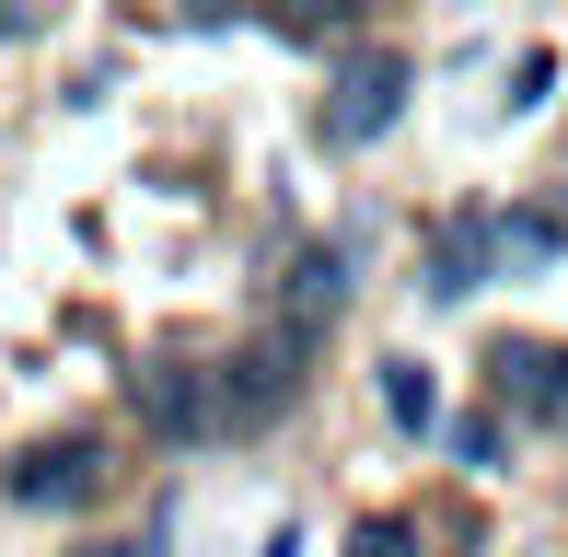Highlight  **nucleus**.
I'll return each mask as SVG.
<instances>
[{
	"mask_svg": "<svg viewBox=\"0 0 568 557\" xmlns=\"http://www.w3.org/2000/svg\"><path fill=\"white\" fill-rule=\"evenodd\" d=\"M383 418H395V429H429V418H442V395H429V361H383Z\"/></svg>",
	"mask_w": 568,
	"mask_h": 557,
	"instance_id": "nucleus-8",
	"label": "nucleus"
},
{
	"mask_svg": "<svg viewBox=\"0 0 568 557\" xmlns=\"http://www.w3.org/2000/svg\"><path fill=\"white\" fill-rule=\"evenodd\" d=\"M337 291H348V256H337V244H314V256H291V325H302V337H314V325L337 314Z\"/></svg>",
	"mask_w": 568,
	"mask_h": 557,
	"instance_id": "nucleus-6",
	"label": "nucleus"
},
{
	"mask_svg": "<svg viewBox=\"0 0 568 557\" xmlns=\"http://www.w3.org/2000/svg\"><path fill=\"white\" fill-rule=\"evenodd\" d=\"M499 384H510V407H534V418H568V348H534V337H510V348H499Z\"/></svg>",
	"mask_w": 568,
	"mask_h": 557,
	"instance_id": "nucleus-5",
	"label": "nucleus"
},
{
	"mask_svg": "<svg viewBox=\"0 0 568 557\" xmlns=\"http://www.w3.org/2000/svg\"><path fill=\"white\" fill-rule=\"evenodd\" d=\"M302 325H278V337H255L244 361H221V429H255L267 407H291V384H302Z\"/></svg>",
	"mask_w": 568,
	"mask_h": 557,
	"instance_id": "nucleus-3",
	"label": "nucleus"
},
{
	"mask_svg": "<svg viewBox=\"0 0 568 557\" xmlns=\"http://www.w3.org/2000/svg\"><path fill=\"white\" fill-rule=\"evenodd\" d=\"M406 82H418L406 47H359V59L337 70V93H325V140H337V151L383 140V129H395V105H406Z\"/></svg>",
	"mask_w": 568,
	"mask_h": 557,
	"instance_id": "nucleus-2",
	"label": "nucleus"
},
{
	"mask_svg": "<svg viewBox=\"0 0 568 557\" xmlns=\"http://www.w3.org/2000/svg\"><path fill=\"white\" fill-rule=\"evenodd\" d=\"M140 418L163 429V442L221 429V372H210V361H151V372H140Z\"/></svg>",
	"mask_w": 568,
	"mask_h": 557,
	"instance_id": "nucleus-4",
	"label": "nucleus"
},
{
	"mask_svg": "<svg viewBox=\"0 0 568 557\" xmlns=\"http://www.w3.org/2000/svg\"><path fill=\"white\" fill-rule=\"evenodd\" d=\"M255 12H267L278 36H337V23H359L372 0H255Z\"/></svg>",
	"mask_w": 568,
	"mask_h": 557,
	"instance_id": "nucleus-9",
	"label": "nucleus"
},
{
	"mask_svg": "<svg viewBox=\"0 0 568 557\" xmlns=\"http://www.w3.org/2000/svg\"><path fill=\"white\" fill-rule=\"evenodd\" d=\"M93 488H105V442H93V429H59V442L0 465V499H12V512H82Z\"/></svg>",
	"mask_w": 568,
	"mask_h": 557,
	"instance_id": "nucleus-1",
	"label": "nucleus"
},
{
	"mask_svg": "<svg viewBox=\"0 0 568 557\" xmlns=\"http://www.w3.org/2000/svg\"><path fill=\"white\" fill-rule=\"evenodd\" d=\"M348 557H418V523H395V512H383V523H359Z\"/></svg>",
	"mask_w": 568,
	"mask_h": 557,
	"instance_id": "nucleus-10",
	"label": "nucleus"
},
{
	"mask_svg": "<svg viewBox=\"0 0 568 557\" xmlns=\"http://www.w3.org/2000/svg\"><path fill=\"white\" fill-rule=\"evenodd\" d=\"M487 278V221H453L442 244H429V302H464Z\"/></svg>",
	"mask_w": 568,
	"mask_h": 557,
	"instance_id": "nucleus-7",
	"label": "nucleus"
}]
</instances>
